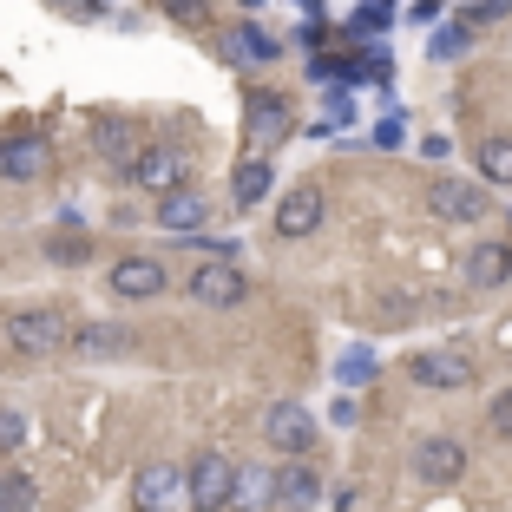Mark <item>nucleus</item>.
I'll return each instance as SVG.
<instances>
[{"label":"nucleus","mask_w":512,"mask_h":512,"mask_svg":"<svg viewBox=\"0 0 512 512\" xmlns=\"http://www.w3.org/2000/svg\"><path fill=\"white\" fill-rule=\"evenodd\" d=\"M473 165H480L486 184H512V138H480Z\"/></svg>","instance_id":"412c9836"},{"label":"nucleus","mask_w":512,"mask_h":512,"mask_svg":"<svg viewBox=\"0 0 512 512\" xmlns=\"http://www.w3.org/2000/svg\"><path fill=\"white\" fill-rule=\"evenodd\" d=\"M125 178H132L138 191H151V197H171V191H184V184H191V158H184V151H171V145H145V158H138Z\"/></svg>","instance_id":"1a4fd4ad"},{"label":"nucleus","mask_w":512,"mask_h":512,"mask_svg":"<svg viewBox=\"0 0 512 512\" xmlns=\"http://www.w3.org/2000/svg\"><path fill=\"white\" fill-rule=\"evenodd\" d=\"M322 211H329V204H322V191L316 184H296V191H283V204H276V237H316L322 230Z\"/></svg>","instance_id":"ddd939ff"},{"label":"nucleus","mask_w":512,"mask_h":512,"mask_svg":"<svg viewBox=\"0 0 512 512\" xmlns=\"http://www.w3.org/2000/svg\"><path fill=\"white\" fill-rule=\"evenodd\" d=\"M53 171V145H46L40 132H7L0 138V178L7 184H33Z\"/></svg>","instance_id":"9b49d317"},{"label":"nucleus","mask_w":512,"mask_h":512,"mask_svg":"<svg viewBox=\"0 0 512 512\" xmlns=\"http://www.w3.org/2000/svg\"><path fill=\"white\" fill-rule=\"evenodd\" d=\"M388 27H394V7H388V0H355V20H348V33H355V40H362V33L375 40V33H388Z\"/></svg>","instance_id":"393cba45"},{"label":"nucleus","mask_w":512,"mask_h":512,"mask_svg":"<svg viewBox=\"0 0 512 512\" xmlns=\"http://www.w3.org/2000/svg\"><path fill=\"white\" fill-rule=\"evenodd\" d=\"M467 40H473L467 27H440L434 33V60H460V53H467Z\"/></svg>","instance_id":"c756f323"},{"label":"nucleus","mask_w":512,"mask_h":512,"mask_svg":"<svg viewBox=\"0 0 512 512\" xmlns=\"http://www.w3.org/2000/svg\"><path fill=\"white\" fill-rule=\"evenodd\" d=\"M0 512H33V480L27 473H0Z\"/></svg>","instance_id":"a878e982"},{"label":"nucleus","mask_w":512,"mask_h":512,"mask_svg":"<svg viewBox=\"0 0 512 512\" xmlns=\"http://www.w3.org/2000/svg\"><path fill=\"white\" fill-rule=\"evenodd\" d=\"M407 375L421 381V388H434V394L473 388V355L467 348H421V355H407Z\"/></svg>","instance_id":"0eeeda50"},{"label":"nucleus","mask_w":512,"mask_h":512,"mask_svg":"<svg viewBox=\"0 0 512 512\" xmlns=\"http://www.w3.org/2000/svg\"><path fill=\"white\" fill-rule=\"evenodd\" d=\"M348 53H316V60H309V79H316V86H329V79H348Z\"/></svg>","instance_id":"cd10ccee"},{"label":"nucleus","mask_w":512,"mask_h":512,"mask_svg":"<svg viewBox=\"0 0 512 512\" xmlns=\"http://www.w3.org/2000/svg\"><path fill=\"white\" fill-rule=\"evenodd\" d=\"M467 283L473 289L512 283V243H473V250H467Z\"/></svg>","instance_id":"aec40b11"},{"label":"nucleus","mask_w":512,"mask_h":512,"mask_svg":"<svg viewBox=\"0 0 512 512\" xmlns=\"http://www.w3.org/2000/svg\"><path fill=\"white\" fill-rule=\"evenodd\" d=\"M20 440H27V421L14 407H0V453H20Z\"/></svg>","instance_id":"2f4dec72"},{"label":"nucleus","mask_w":512,"mask_h":512,"mask_svg":"<svg viewBox=\"0 0 512 512\" xmlns=\"http://www.w3.org/2000/svg\"><path fill=\"white\" fill-rule=\"evenodd\" d=\"M171 499H184V473L171 467V460H151V467H138V480H132V506H138V512H165Z\"/></svg>","instance_id":"f3484780"},{"label":"nucleus","mask_w":512,"mask_h":512,"mask_svg":"<svg viewBox=\"0 0 512 512\" xmlns=\"http://www.w3.org/2000/svg\"><path fill=\"white\" fill-rule=\"evenodd\" d=\"M388 7H394V0H388Z\"/></svg>","instance_id":"58836bf2"},{"label":"nucleus","mask_w":512,"mask_h":512,"mask_svg":"<svg viewBox=\"0 0 512 512\" xmlns=\"http://www.w3.org/2000/svg\"><path fill=\"white\" fill-rule=\"evenodd\" d=\"M66 348L79 362H119V355H132V335H125V322H73Z\"/></svg>","instance_id":"4468645a"},{"label":"nucleus","mask_w":512,"mask_h":512,"mask_svg":"<svg viewBox=\"0 0 512 512\" xmlns=\"http://www.w3.org/2000/svg\"><path fill=\"white\" fill-rule=\"evenodd\" d=\"M0 342L14 348V355H27V362L60 355V348L73 342V316H66L60 302H14V309L0 316Z\"/></svg>","instance_id":"f257e3e1"},{"label":"nucleus","mask_w":512,"mask_h":512,"mask_svg":"<svg viewBox=\"0 0 512 512\" xmlns=\"http://www.w3.org/2000/svg\"><path fill=\"white\" fill-rule=\"evenodd\" d=\"M217 53H224V66H270L276 53H283V40L263 33L256 20H243V27H230L224 40H217Z\"/></svg>","instance_id":"2eb2a0df"},{"label":"nucleus","mask_w":512,"mask_h":512,"mask_svg":"<svg viewBox=\"0 0 512 512\" xmlns=\"http://www.w3.org/2000/svg\"><path fill=\"white\" fill-rule=\"evenodd\" d=\"M506 348H512V342H506Z\"/></svg>","instance_id":"ea45409f"},{"label":"nucleus","mask_w":512,"mask_h":512,"mask_svg":"<svg viewBox=\"0 0 512 512\" xmlns=\"http://www.w3.org/2000/svg\"><path fill=\"white\" fill-rule=\"evenodd\" d=\"M237 512H276V480L270 473H237Z\"/></svg>","instance_id":"4be33fe9"},{"label":"nucleus","mask_w":512,"mask_h":512,"mask_svg":"<svg viewBox=\"0 0 512 512\" xmlns=\"http://www.w3.org/2000/svg\"><path fill=\"white\" fill-rule=\"evenodd\" d=\"M270 480H276V512H309L322 499V473L309 460H283Z\"/></svg>","instance_id":"dca6fc26"},{"label":"nucleus","mask_w":512,"mask_h":512,"mask_svg":"<svg viewBox=\"0 0 512 512\" xmlns=\"http://www.w3.org/2000/svg\"><path fill=\"white\" fill-rule=\"evenodd\" d=\"M230 499H237V467H230V453L204 447L184 467V506L191 512H230Z\"/></svg>","instance_id":"f03ea898"},{"label":"nucleus","mask_w":512,"mask_h":512,"mask_svg":"<svg viewBox=\"0 0 512 512\" xmlns=\"http://www.w3.org/2000/svg\"><path fill=\"white\" fill-rule=\"evenodd\" d=\"M263 440H270L283 460H309V447H316V414L302 401H270L263 407Z\"/></svg>","instance_id":"39448f33"},{"label":"nucleus","mask_w":512,"mask_h":512,"mask_svg":"<svg viewBox=\"0 0 512 512\" xmlns=\"http://www.w3.org/2000/svg\"><path fill=\"white\" fill-rule=\"evenodd\" d=\"M427 211L440 224H486L493 217V191L486 184H467V178H434L427 184Z\"/></svg>","instance_id":"20e7f679"},{"label":"nucleus","mask_w":512,"mask_h":512,"mask_svg":"<svg viewBox=\"0 0 512 512\" xmlns=\"http://www.w3.org/2000/svg\"><path fill=\"white\" fill-rule=\"evenodd\" d=\"M237 7H256V0H237Z\"/></svg>","instance_id":"4c0bfd02"},{"label":"nucleus","mask_w":512,"mask_h":512,"mask_svg":"<svg viewBox=\"0 0 512 512\" xmlns=\"http://www.w3.org/2000/svg\"><path fill=\"white\" fill-rule=\"evenodd\" d=\"M158 224H165L171 237H191L197 224H211V197L197 191V184H184V191L158 197Z\"/></svg>","instance_id":"a211bd4d"},{"label":"nucleus","mask_w":512,"mask_h":512,"mask_svg":"<svg viewBox=\"0 0 512 512\" xmlns=\"http://www.w3.org/2000/svg\"><path fill=\"white\" fill-rule=\"evenodd\" d=\"M112 296H125V302H151V296H165V263H158V256H119V263H112Z\"/></svg>","instance_id":"f8f14e48"},{"label":"nucleus","mask_w":512,"mask_h":512,"mask_svg":"<svg viewBox=\"0 0 512 512\" xmlns=\"http://www.w3.org/2000/svg\"><path fill=\"white\" fill-rule=\"evenodd\" d=\"M270 191H276V165L250 151V158L237 165V178H230V204H237V211H256V204H263Z\"/></svg>","instance_id":"6ab92c4d"},{"label":"nucleus","mask_w":512,"mask_h":512,"mask_svg":"<svg viewBox=\"0 0 512 512\" xmlns=\"http://www.w3.org/2000/svg\"><path fill=\"white\" fill-rule=\"evenodd\" d=\"M296 7H302V14H309V20H322V0H296Z\"/></svg>","instance_id":"e433bc0d"},{"label":"nucleus","mask_w":512,"mask_h":512,"mask_svg":"<svg viewBox=\"0 0 512 512\" xmlns=\"http://www.w3.org/2000/svg\"><path fill=\"white\" fill-rule=\"evenodd\" d=\"M184 289H191V302H204V309H237V302L250 296V276H243L237 263H197V270L184 276Z\"/></svg>","instance_id":"9d476101"},{"label":"nucleus","mask_w":512,"mask_h":512,"mask_svg":"<svg viewBox=\"0 0 512 512\" xmlns=\"http://www.w3.org/2000/svg\"><path fill=\"white\" fill-rule=\"evenodd\" d=\"M375 348H342V362H335V381H342V388H368V381H375Z\"/></svg>","instance_id":"b1692460"},{"label":"nucleus","mask_w":512,"mask_h":512,"mask_svg":"<svg viewBox=\"0 0 512 512\" xmlns=\"http://www.w3.org/2000/svg\"><path fill=\"white\" fill-rule=\"evenodd\" d=\"M302 46H329V20H302Z\"/></svg>","instance_id":"c9c22d12"},{"label":"nucleus","mask_w":512,"mask_h":512,"mask_svg":"<svg viewBox=\"0 0 512 512\" xmlns=\"http://www.w3.org/2000/svg\"><path fill=\"white\" fill-rule=\"evenodd\" d=\"M86 138H92V151H99L112 171H132L138 158H145V125H138V119H119V112L92 119V125H86Z\"/></svg>","instance_id":"423d86ee"},{"label":"nucleus","mask_w":512,"mask_h":512,"mask_svg":"<svg viewBox=\"0 0 512 512\" xmlns=\"http://www.w3.org/2000/svg\"><path fill=\"white\" fill-rule=\"evenodd\" d=\"M407 138V112H381V125H375V145L381 151H394Z\"/></svg>","instance_id":"7c9ffc66"},{"label":"nucleus","mask_w":512,"mask_h":512,"mask_svg":"<svg viewBox=\"0 0 512 512\" xmlns=\"http://www.w3.org/2000/svg\"><path fill=\"white\" fill-rule=\"evenodd\" d=\"M486 434L512 440V394H493V407H486Z\"/></svg>","instance_id":"c85d7f7f"},{"label":"nucleus","mask_w":512,"mask_h":512,"mask_svg":"<svg viewBox=\"0 0 512 512\" xmlns=\"http://www.w3.org/2000/svg\"><path fill=\"white\" fill-rule=\"evenodd\" d=\"M414 480H421V486H460V480H467V447H460L453 434L414 440Z\"/></svg>","instance_id":"6e6552de"},{"label":"nucleus","mask_w":512,"mask_h":512,"mask_svg":"<svg viewBox=\"0 0 512 512\" xmlns=\"http://www.w3.org/2000/svg\"><path fill=\"white\" fill-rule=\"evenodd\" d=\"M243 138H250V151H256V158H270L276 145H289V138H296V112H289V99H283V92L256 86L250 99H243Z\"/></svg>","instance_id":"7ed1b4c3"},{"label":"nucleus","mask_w":512,"mask_h":512,"mask_svg":"<svg viewBox=\"0 0 512 512\" xmlns=\"http://www.w3.org/2000/svg\"><path fill=\"white\" fill-rule=\"evenodd\" d=\"M407 20H414V27H434V20H440V0H414V7H407Z\"/></svg>","instance_id":"473e14b6"},{"label":"nucleus","mask_w":512,"mask_h":512,"mask_svg":"<svg viewBox=\"0 0 512 512\" xmlns=\"http://www.w3.org/2000/svg\"><path fill=\"white\" fill-rule=\"evenodd\" d=\"M158 14H171L178 27H197V20H211V0H158Z\"/></svg>","instance_id":"bb28decb"},{"label":"nucleus","mask_w":512,"mask_h":512,"mask_svg":"<svg viewBox=\"0 0 512 512\" xmlns=\"http://www.w3.org/2000/svg\"><path fill=\"white\" fill-rule=\"evenodd\" d=\"M66 7H73V20H99L112 0H66Z\"/></svg>","instance_id":"f704fd0d"},{"label":"nucleus","mask_w":512,"mask_h":512,"mask_svg":"<svg viewBox=\"0 0 512 512\" xmlns=\"http://www.w3.org/2000/svg\"><path fill=\"white\" fill-rule=\"evenodd\" d=\"M329 421H335V427H355V421H362V407H355V401H348V394H342V401L329 407Z\"/></svg>","instance_id":"72a5a7b5"},{"label":"nucleus","mask_w":512,"mask_h":512,"mask_svg":"<svg viewBox=\"0 0 512 512\" xmlns=\"http://www.w3.org/2000/svg\"><path fill=\"white\" fill-rule=\"evenodd\" d=\"M46 256H53V263H86V256H92V230L86 224L53 230V237H46Z\"/></svg>","instance_id":"5701e85b"}]
</instances>
